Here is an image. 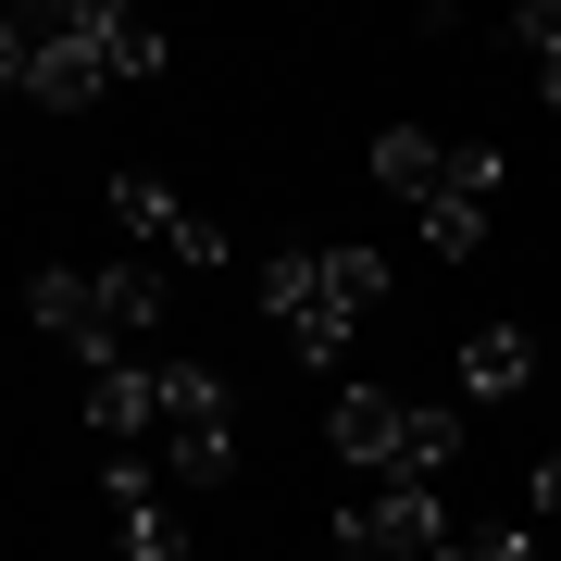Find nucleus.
Here are the masks:
<instances>
[{
	"mask_svg": "<svg viewBox=\"0 0 561 561\" xmlns=\"http://www.w3.org/2000/svg\"><path fill=\"white\" fill-rule=\"evenodd\" d=\"M324 449H337L350 474H375V486H437L461 461V424L424 412V400H387V387H337V400H324Z\"/></svg>",
	"mask_w": 561,
	"mask_h": 561,
	"instance_id": "39448f33",
	"label": "nucleus"
},
{
	"mask_svg": "<svg viewBox=\"0 0 561 561\" xmlns=\"http://www.w3.org/2000/svg\"><path fill=\"white\" fill-rule=\"evenodd\" d=\"M101 500H113V524H125V561H187L175 512H162V474H150L138 449H113V461H101Z\"/></svg>",
	"mask_w": 561,
	"mask_h": 561,
	"instance_id": "1a4fd4ad",
	"label": "nucleus"
},
{
	"mask_svg": "<svg viewBox=\"0 0 561 561\" xmlns=\"http://www.w3.org/2000/svg\"><path fill=\"white\" fill-rule=\"evenodd\" d=\"M375 187H400V201L424 213V250H437V262H474L486 250V201H500V150L387 125V138H375Z\"/></svg>",
	"mask_w": 561,
	"mask_h": 561,
	"instance_id": "7ed1b4c3",
	"label": "nucleus"
},
{
	"mask_svg": "<svg viewBox=\"0 0 561 561\" xmlns=\"http://www.w3.org/2000/svg\"><path fill=\"white\" fill-rule=\"evenodd\" d=\"M162 474L175 486H225L238 474V437H225V375L213 362H162Z\"/></svg>",
	"mask_w": 561,
	"mask_h": 561,
	"instance_id": "423d86ee",
	"label": "nucleus"
},
{
	"mask_svg": "<svg viewBox=\"0 0 561 561\" xmlns=\"http://www.w3.org/2000/svg\"><path fill=\"white\" fill-rule=\"evenodd\" d=\"M524 512H537V524H561V437L537 449V474H524Z\"/></svg>",
	"mask_w": 561,
	"mask_h": 561,
	"instance_id": "4468645a",
	"label": "nucleus"
},
{
	"mask_svg": "<svg viewBox=\"0 0 561 561\" xmlns=\"http://www.w3.org/2000/svg\"><path fill=\"white\" fill-rule=\"evenodd\" d=\"M324 537H337V561H437L461 524L437 512V486H362Z\"/></svg>",
	"mask_w": 561,
	"mask_h": 561,
	"instance_id": "0eeeda50",
	"label": "nucleus"
},
{
	"mask_svg": "<svg viewBox=\"0 0 561 561\" xmlns=\"http://www.w3.org/2000/svg\"><path fill=\"white\" fill-rule=\"evenodd\" d=\"M25 312H38V337L88 350V375H101V362H125V337H162V275H138V262H38Z\"/></svg>",
	"mask_w": 561,
	"mask_h": 561,
	"instance_id": "20e7f679",
	"label": "nucleus"
},
{
	"mask_svg": "<svg viewBox=\"0 0 561 561\" xmlns=\"http://www.w3.org/2000/svg\"><path fill=\"white\" fill-rule=\"evenodd\" d=\"M524 375H537V337H524V324H474V337H461V387H474V400H512Z\"/></svg>",
	"mask_w": 561,
	"mask_h": 561,
	"instance_id": "9b49d317",
	"label": "nucleus"
},
{
	"mask_svg": "<svg viewBox=\"0 0 561 561\" xmlns=\"http://www.w3.org/2000/svg\"><path fill=\"white\" fill-rule=\"evenodd\" d=\"M175 62V38L138 13H113V0H25L13 25H0V76H13V101H50V113H88L101 88H138Z\"/></svg>",
	"mask_w": 561,
	"mask_h": 561,
	"instance_id": "f257e3e1",
	"label": "nucleus"
},
{
	"mask_svg": "<svg viewBox=\"0 0 561 561\" xmlns=\"http://www.w3.org/2000/svg\"><path fill=\"white\" fill-rule=\"evenodd\" d=\"M437 561H549V549H537V537H486V524H461Z\"/></svg>",
	"mask_w": 561,
	"mask_h": 561,
	"instance_id": "ddd939ff",
	"label": "nucleus"
},
{
	"mask_svg": "<svg viewBox=\"0 0 561 561\" xmlns=\"http://www.w3.org/2000/svg\"><path fill=\"white\" fill-rule=\"evenodd\" d=\"M387 250H362V238H324V250H275L250 275V300L275 312V337L300 350V362H337V350H362V324L387 312Z\"/></svg>",
	"mask_w": 561,
	"mask_h": 561,
	"instance_id": "f03ea898",
	"label": "nucleus"
},
{
	"mask_svg": "<svg viewBox=\"0 0 561 561\" xmlns=\"http://www.w3.org/2000/svg\"><path fill=\"white\" fill-rule=\"evenodd\" d=\"M512 38H524V62H537V88L561 101V0H524V13H512Z\"/></svg>",
	"mask_w": 561,
	"mask_h": 561,
	"instance_id": "f8f14e48",
	"label": "nucleus"
},
{
	"mask_svg": "<svg viewBox=\"0 0 561 561\" xmlns=\"http://www.w3.org/2000/svg\"><path fill=\"white\" fill-rule=\"evenodd\" d=\"M113 225H125V238H150L162 262H201V275L225 262V225H213V213H187L162 175H113Z\"/></svg>",
	"mask_w": 561,
	"mask_h": 561,
	"instance_id": "6e6552de",
	"label": "nucleus"
},
{
	"mask_svg": "<svg viewBox=\"0 0 561 561\" xmlns=\"http://www.w3.org/2000/svg\"><path fill=\"white\" fill-rule=\"evenodd\" d=\"M88 424H101V437H162V362H101V375H88Z\"/></svg>",
	"mask_w": 561,
	"mask_h": 561,
	"instance_id": "9d476101",
	"label": "nucleus"
}]
</instances>
